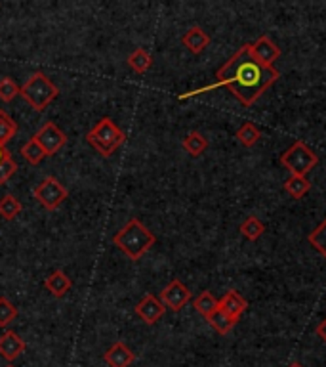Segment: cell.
<instances>
[{"mask_svg": "<svg viewBox=\"0 0 326 367\" xmlns=\"http://www.w3.org/2000/svg\"><path fill=\"white\" fill-rule=\"evenodd\" d=\"M164 312H166V308L160 302V298H157L155 295H145L136 306L137 318H141V321L147 325H155L164 316Z\"/></svg>", "mask_w": 326, "mask_h": 367, "instance_id": "cell-9", "label": "cell"}, {"mask_svg": "<svg viewBox=\"0 0 326 367\" xmlns=\"http://www.w3.org/2000/svg\"><path fill=\"white\" fill-rule=\"evenodd\" d=\"M8 155H10V152H8L6 147H4V145H0V163H2V161L6 159Z\"/></svg>", "mask_w": 326, "mask_h": 367, "instance_id": "cell-31", "label": "cell"}, {"mask_svg": "<svg viewBox=\"0 0 326 367\" xmlns=\"http://www.w3.org/2000/svg\"><path fill=\"white\" fill-rule=\"evenodd\" d=\"M250 50L252 56H254L261 65H267V67H273V63L279 60V56H281L279 46L275 44L273 40L267 37V35H261L256 42H252Z\"/></svg>", "mask_w": 326, "mask_h": 367, "instance_id": "cell-10", "label": "cell"}, {"mask_svg": "<svg viewBox=\"0 0 326 367\" xmlns=\"http://www.w3.org/2000/svg\"><path fill=\"white\" fill-rule=\"evenodd\" d=\"M22 155L23 159L27 161V163H31V165H38V163L46 157V153L42 152V147L35 142V138H31L29 142H25V144L22 145Z\"/></svg>", "mask_w": 326, "mask_h": 367, "instance_id": "cell-25", "label": "cell"}, {"mask_svg": "<svg viewBox=\"0 0 326 367\" xmlns=\"http://www.w3.org/2000/svg\"><path fill=\"white\" fill-rule=\"evenodd\" d=\"M193 306H195V310H197L203 318H210L218 308H220V300L214 297L210 291H203L200 295H198L195 300H193Z\"/></svg>", "mask_w": 326, "mask_h": 367, "instance_id": "cell-17", "label": "cell"}, {"mask_svg": "<svg viewBox=\"0 0 326 367\" xmlns=\"http://www.w3.org/2000/svg\"><path fill=\"white\" fill-rule=\"evenodd\" d=\"M17 313V308L6 297H0V327H8L12 321H15Z\"/></svg>", "mask_w": 326, "mask_h": 367, "instance_id": "cell-28", "label": "cell"}, {"mask_svg": "<svg viewBox=\"0 0 326 367\" xmlns=\"http://www.w3.org/2000/svg\"><path fill=\"white\" fill-rule=\"evenodd\" d=\"M58 86L42 73L37 71L19 86V96L29 104L35 111H44L46 107L58 98Z\"/></svg>", "mask_w": 326, "mask_h": 367, "instance_id": "cell-3", "label": "cell"}, {"mask_svg": "<svg viewBox=\"0 0 326 367\" xmlns=\"http://www.w3.org/2000/svg\"><path fill=\"white\" fill-rule=\"evenodd\" d=\"M86 142H88L101 157H111V155L126 142V134L114 124L113 119L103 117V119L86 134Z\"/></svg>", "mask_w": 326, "mask_h": 367, "instance_id": "cell-4", "label": "cell"}, {"mask_svg": "<svg viewBox=\"0 0 326 367\" xmlns=\"http://www.w3.org/2000/svg\"><path fill=\"white\" fill-rule=\"evenodd\" d=\"M128 65L130 69L134 71V73H137V75H144V73H147L149 69H151L153 65V56L145 48H137V50H134V52L130 54L128 56Z\"/></svg>", "mask_w": 326, "mask_h": 367, "instance_id": "cell-16", "label": "cell"}, {"mask_svg": "<svg viewBox=\"0 0 326 367\" xmlns=\"http://www.w3.org/2000/svg\"><path fill=\"white\" fill-rule=\"evenodd\" d=\"M182 42L191 54L198 56V54H203L210 46V35L203 27L193 25V27L185 31V35L182 37Z\"/></svg>", "mask_w": 326, "mask_h": 367, "instance_id": "cell-12", "label": "cell"}, {"mask_svg": "<svg viewBox=\"0 0 326 367\" xmlns=\"http://www.w3.org/2000/svg\"><path fill=\"white\" fill-rule=\"evenodd\" d=\"M277 79H279V71L275 67L261 65L252 56L250 44H244L218 69L216 83L212 86H206L203 90L191 92V94H183V96H180V99L189 98V96H195V94H200V92H208L214 90V88H220V86H225L243 106L250 107L261 98L264 92L269 90L277 83Z\"/></svg>", "mask_w": 326, "mask_h": 367, "instance_id": "cell-1", "label": "cell"}, {"mask_svg": "<svg viewBox=\"0 0 326 367\" xmlns=\"http://www.w3.org/2000/svg\"><path fill=\"white\" fill-rule=\"evenodd\" d=\"M15 170H17V163L12 159V155H8L6 159L0 163V186L6 184L15 174Z\"/></svg>", "mask_w": 326, "mask_h": 367, "instance_id": "cell-29", "label": "cell"}, {"mask_svg": "<svg viewBox=\"0 0 326 367\" xmlns=\"http://www.w3.org/2000/svg\"><path fill=\"white\" fill-rule=\"evenodd\" d=\"M191 300V291L187 285H183L180 279H172L164 289L160 291V302L164 308L172 310V312H180L183 306Z\"/></svg>", "mask_w": 326, "mask_h": 367, "instance_id": "cell-8", "label": "cell"}, {"mask_svg": "<svg viewBox=\"0 0 326 367\" xmlns=\"http://www.w3.org/2000/svg\"><path fill=\"white\" fill-rule=\"evenodd\" d=\"M208 323H210V325H212V327L216 329V331H218L220 335H228L229 331L235 327L237 321L231 320L228 313L221 312L220 308H218V310H216V312H214L212 316L208 318Z\"/></svg>", "mask_w": 326, "mask_h": 367, "instance_id": "cell-24", "label": "cell"}, {"mask_svg": "<svg viewBox=\"0 0 326 367\" xmlns=\"http://www.w3.org/2000/svg\"><path fill=\"white\" fill-rule=\"evenodd\" d=\"M259 138H261V132H259V129L254 122H244L243 127L237 130V140L243 145H246V147L258 144Z\"/></svg>", "mask_w": 326, "mask_h": 367, "instance_id": "cell-22", "label": "cell"}, {"mask_svg": "<svg viewBox=\"0 0 326 367\" xmlns=\"http://www.w3.org/2000/svg\"><path fill=\"white\" fill-rule=\"evenodd\" d=\"M309 188H311V184H309V180L305 178V176H292L290 174V178L284 182V190H286V193L289 195H292L294 199H302L309 191Z\"/></svg>", "mask_w": 326, "mask_h": 367, "instance_id": "cell-21", "label": "cell"}, {"mask_svg": "<svg viewBox=\"0 0 326 367\" xmlns=\"http://www.w3.org/2000/svg\"><path fill=\"white\" fill-rule=\"evenodd\" d=\"M182 145L191 157H200V155L208 149V140H206L200 132L193 130V132H189L187 136L183 138Z\"/></svg>", "mask_w": 326, "mask_h": 367, "instance_id": "cell-18", "label": "cell"}, {"mask_svg": "<svg viewBox=\"0 0 326 367\" xmlns=\"http://www.w3.org/2000/svg\"><path fill=\"white\" fill-rule=\"evenodd\" d=\"M33 138H35V142L42 147V152L46 153V157L55 155V153L60 152L63 145H67L69 142L67 134H65V132L52 121L44 122V124L37 130V134Z\"/></svg>", "mask_w": 326, "mask_h": 367, "instance_id": "cell-7", "label": "cell"}, {"mask_svg": "<svg viewBox=\"0 0 326 367\" xmlns=\"http://www.w3.org/2000/svg\"><path fill=\"white\" fill-rule=\"evenodd\" d=\"M307 241H309V245H311L313 249H317L326 259V218L309 234Z\"/></svg>", "mask_w": 326, "mask_h": 367, "instance_id": "cell-26", "label": "cell"}, {"mask_svg": "<svg viewBox=\"0 0 326 367\" xmlns=\"http://www.w3.org/2000/svg\"><path fill=\"white\" fill-rule=\"evenodd\" d=\"M23 205L19 199L12 195V193H6L4 197L0 199V216L4 220H14L17 214H22Z\"/></svg>", "mask_w": 326, "mask_h": 367, "instance_id": "cell-19", "label": "cell"}, {"mask_svg": "<svg viewBox=\"0 0 326 367\" xmlns=\"http://www.w3.org/2000/svg\"><path fill=\"white\" fill-rule=\"evenodd\" d=\"M25 352V341L15 331H4L0 335V356L6 361H15Z\"/></svg>", "mask_w": 326, "mask_h": 367, "instance_id": "cell-11", "label": "cell"}, {"mask_svg": "<svg viewBox=\"0 0 326 367\" xmlns=\"http://www.w3.org/2000/svg\"><path fill=\"white\" fill-rule=\"evenodd\" d=\"M246 308H248V302L237 291H228L220 300V310L228 313L233 321L241 320V316L246 312Z\"/></svg>", "mask_w": 326, "mask_h": 367, "instance_id": "cell-13", "label": "cell"}, {"mask_svg": "<svg viewBox=\"0 0 326 367\" xmlns=\"http://www.w3.org/2000/svg\"><path fill=\"white\" fill-rule=\"evenodd\" d=\"M266 231V224L259 220L258 216H248L246 220L241 224V234H243L248 241H258L259 237Z\"/></svg>", "mask_w": 326, "mask_h": 367, "instance_id": "cell-20", "label": "cell"}, {"mask_svg": "<svg viewBox=\"0 0 326 367\" xmlns=\"http://www.w3.org/2000/svg\"><path fill=\"white\" fill-rule=\"evenodd\" d=\"M113 243L117 249H121L130 260H139L145 252L157 243V237L151 229L145 228L144 222L137 218H130L122 229H119L113 237Z\"/></svg>", "mask_w": 326, "mask_h": 367, "instance_id": "cell-2", "label": "cell"}, {"mask_svg": "<svg viewBox=\"0 0 326 367\" xmlns=\"http://www.w3.org/2000/svg\"><path fill=\"white\" fill-rule=\"evenodd\" d=\"M289 367H304V366H302V364H298V361H294V364H290Z\"/></svg>", "mask_w": 326, "mask_h": 367, "instance_id": "cell-32", "label": "cell"}, {"mask_svg": "<svg viewBox=\"0 0 326 367\" xmlns=\"http://www.w3.org/2000/svg\"><path fill=\"white\" fill-rule=\"evenodd\" d=\"M33 197L37 199L46 211H55L69 197V191L55 176H46L42 182L35 186Z\"/></svg>", "mask_w": 326, "mask_h": 367, "instance_id": "cell-6", "label": "cell"}, {"mask_svg": "<svg viewBox=\"0 0 326 367\" xmlns=\"http://www.w3.org/2000/svg\"><path fill=\"white\" fill-rule=\"evenodd\" d=\"M103 359H105L109 367H130L134 364L136 356H134V352L130 350L126 344L119 341V343H114L113 346L103 354Z\"/></svg>", "mask_w": 326, "mask_h": 367, "instance_id": "cell-14", "label": "cell"}, {"mask_svg": "<svg viewBox=\"0 0 326 367\" xmlns=\"http://www.w3.org/2000/svg\"><path fill=\"white\" fill-rule=\"evenodd\" d=\"M19 94V86L15 83L12 76H4V79H0V99L2 101H14L15 96Z\"/></svg>", "mask_w": 326, "mask_h": 367, "instance_id": "cell-27", "label": "cell"}, {"mask_svg": "<svg viewBox=\"0 0 326 367\" xmlns=\"http://www.w3.org/2000/svg\"><path fill=\"white\" fill-rule=\"evenodd\" d=\"M317 163H319L317 153L302 140L294 142L281 155V165L284 168H289L292 176H307L313 168L317 167Z\"/></svg>", "mask_w": 326, "mask_h": 367, "instance_id": "cell-5", "label": "cell"}, {"mask_svg": "<svg viewBox=\"0 0 326 367\" xmlns=\"http://www.w3.org/2000/svg\"><path fill=\"white\" fill-rule=\"evenodd\" d=\"M317 335H319L320 339L326 343V318L319 323V327H317Z\"/></svg>", "mask_w": 326, "mask_h": 367, "instance_id": "cell-30", "label": "cell"}, {"mask_svg": "<svg viewBox=\"0 0 326 367\" xmlns=\"http://www.w3.org/2000/svg\"><path fill=\"white\" fill-rule=\"evenodd\" d=\"M71 285H73V282H71V277H69L63 270H53L44 282V287L50 291L55 298L65 297L69 293V289H71Z\"/></svg>", "mask_w": 326, "mask_h": 367, "instance_id": "cell-15", "label": "cell"}, {"mask_svg": "<svg viewBox=\"0 0 326 367\" xmlns=\"http://www.w3.org/2000/svg\"><path fill=\"white\" fill-rule=\"evenodd\" d=\"M6 367H14V366H6Z\"/></svg>", "mask_w": 326, "mask_h": 367, "instance_id": "cell-33", "label": "cell"}, {"mask_svg": "<svg viewBox=\"0 0 326 367\" xmlns=\"http://www.w3.org/2000/svg\"><path fill=\"white\" fill-rule=\"evenodd\" d=\"M17 134V122L6 113V111H2L0 109V145H4L12 140V138Z\"/></svg>", "mask_w": 326, "mask_h": 367, "instance_id": "cell-23", "label": "cell"}]
</instances>
